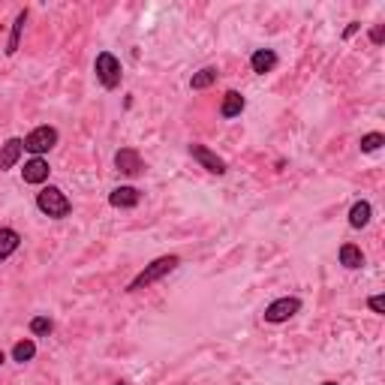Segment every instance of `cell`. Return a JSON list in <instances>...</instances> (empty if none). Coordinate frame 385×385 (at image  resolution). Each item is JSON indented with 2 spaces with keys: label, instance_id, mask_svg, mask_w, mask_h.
<instances>
[{
  "label": "cell",
  "instance_id": "16",
  "mask_svg": "<svg viewBox=\"0 0 385 385\" xmlns=\"http://www.w3.org/2000/svg\"><path fill=\"white\" fill-rule=\"evenodd\" d=\"M341 265L349 268V271L365 268V253H361V247H355V244H343V247H341Z\"/></svg>",
  "mask_w": 385,
  "mask_h": 385
},
{
  "label": "cell",
  "instance_id": "3",
  "mask_svg": "<svg viewBox=\"0 0 385 385\" xmlns=\"http://www.w3.org/2000/svg\"><path fill=\"white\" fill-rule=\"evenodd\" d=\"M94 73H97V82L106 90H115L121 85V78H123V66L111 51H99L97 61H94Z\"/></svg>",
  "mask_w": 385,
  "mask_h": 385
},
{
  "label": "cell",
  "instance_id": "23",
  "mask_svg": "<svg viewBox=\"0 0 385 385\" xmlns=\"http://www.w3.org/2000/svg\"><path fill=\"white\" fill-rule=\"evenodd\" d=\"M361 30V21H353V25H349L346 30H343V39H349V37H355V33Z\"/></svg>",
  "mask_w": 385,
  "mask_h": 385
},
{
  "label": "cell",
  "instance_id": "22",
  "mask_svg": "<svg viewBox=\"0 0 385 385\" xmlns=\"http://www.w3.org/2000/svg\"><path fill=\"white\" fill-rule=\"evenodd\" d=\"M382 39H385V25H377L370 30V42L373 45H382Z\"/></svg>",
  "mask_w": 385,
  "mask_h": 385
},
{
  "label": "cell",
  "instance_id": "8",
  "mask_svg": "<svg viewBox=\"0 0 385 385\" xmlns=\"http://www.w3.org/2000/svg\"><path fill=\"white\" fill-rule=\"evenodd\" d=\"M142 202V192L130 187V184H123V187H115L109 192V205L111 208H135Z\"/></svg>",
  "mask_w": 385,
  "mask_h": 385
},
{
  "label": "cell",
  "instance_id": "1",
  "mask_svg": "<svg viewBox=\"0 0 385 385\" xmlns=\"http://www.w3.org/2000/svg\"><path fill=\"white\" fill-rule=\"evenodd\" d=\"M181 265V259L172 253V256H160V259H154L151 265H145V271H139L133 280H130V286L127 292H142V289H148L154 286L157 280H163L166 274H172V271Z\"/></svg>",
  "mask_w": 385,
  "mask_h": 385
},
{
  "label": "cell",
  "instance_id": "12",
  "mask_svg": "<svg viewBox=\"0 0 385 385\" xmlns=\"http://www.w3.org/2000/svg\"><path fill=\"white\" fill-rule=\"evenodd\" d=\"M244 106H247L244 94H238V90H226V94H223V103H220V115H223V118H238V115L244 111Z\"/></svg>",
  "mask_w": 385,
  "mask_h": 385
},
{
  "label": "cell",
  "instance_id": "5",
  "mask_svg": "<svg viewBox=\"0 0 385 385\" xmlns=\"http://www.w3.org/2000/svg\"><path fill=\"white\" fill-rule=\"evenodd\" d=\"M298 310H301V298H295V295L277 298V301H271L268 307H265V322H271V325L289 322V319H292V316H295Z\"/></svg>",
  "mask_w": 385,
  "mask_h": 385
},
{
  "label": "cell",
  "instance_id": "24",
  "mask_svg": "<svg viewBox=\"0 0 385 385\" xmlns=\"http://www.w3.org/2000/svg\"><path fill=\"white\" fill-rule=\"evenodd\" d=\"M4 361H6V355H4V349H0V365H4Z\"/></svg>",
  "mask_w": 385,
  "mask_h": 385
},
{
  "label": "cell",
  "instance_id": "6",
  "mask_svg": "<svg viewBox=\"0 0 385 385\" xmlns=\"http://www.w3.org/2000/svg\"><path fill=\"white\" fill-rule=\"evenodd\" d=\"M190 157L196 160L202 169H208L211 175H226L229 172V166H226L223 157H217L211 148H205V145H190Z\"/></svg>",
  "mask_w": 385,
  "mask_h": 385
},
{
  "label": "cell",
  "instance_id": "11",
  "mask_svg": "<svg viewBox=\"0 0 385 385\" xmlns=\"http://www.w3.org/2000/svg\"><path fill=\"white\" fill-rule=\"evenodd\" d=\"M280 63L277 58V51H271V49H259L253 51V58H250V70L256 75H265V73H274V66Z\"/></svg>",
  "mask_w": 385,
  "mask_h": 385
},
{
  "label": "cell",
  "instance_id": "9",
  "mask_svg": "<svg viewBox=\"0 0 385 385\" xmlns=\"http://www.w3.org/2000/svg\"><path fill=\"white\" fill-rule=\"evenodd\" d=\"M49 163L42 160V157H33V160H28L25 163V169H21V178H25V184H45V181H49Z\"/></svg>",
  "mask_w": 385,
  "mask_h": 385
},
{
  "label": "cell",
  "instance_id": "7",
  "mask_svg": "<svg viewBox=\"0 0 385 385\" xmlns=\"http://www.w3.org/2000/svg\"><path fill=\"white\" fill-rule=\"evenodd\" d=\"M115 169L121 175H130V178H135V175H142L145 172V163H142V154L135 151V148H121L118 154H115Z\"/></svg>",
  "mask_w": 385,
  "mask_h": 385
},
{
  "label": "cell",
  "instance_id": "21",
  "mask_svg": "<svg viewBox=\"0 0 385 385\" xmlns=\"http://www.w3.org/2000/svg\"><path fill=\"white\" fill-rule=\"evenodd\" d=\"M367 307H370L373 313L382 316V313H385V298H382V295H370V298H367Z\"/></svg>",
  "mask_w": 385,
  "mask_h": 385
},
{
  "label": "cell",
  "instance_id": "15",
  "mask_svg": "<svg viewBox=\"0 0 385 385\" xmlns=\"http://www.w3.org/2000/svg\"><path fill=\"white\" fill-rule=\"evenodd\" d=\"M18 247H21V235L16 229H6V226H4V229H0V262L13 256Z\"/></svg>",
  "mask_w": 385,
  "mask_h": 385
},
{
  "label": "cell",
  "instance_id": "4",
  "mask_svg": "<svg viewBox=\"0 0 385 385\" xmlns=\"http://www.w3.org/2000/svg\"><path fill=\"white\" fill-rule=\"evenodd\" d=\"M58 139H61V133L54 127H49V123H42V127L30 130L21 142H25V151H30L33 157H42V154H49L54 145H58Z\"/></svg>",
  "mask_w": 385,
  "mask_h": 385
},
{
  "label": "cell",
  "instance_id": "2",
  "mask_svg": "<svg viewBox=\"0 0 385 385\" xmlns=\"http://www.w3.org/2000/svg\"><path fill=\"white\" fill-rule=\"evenodd\" d=\"M37 208L45 214V217H51V220H63V217H70L73 214V202L66 199V192L61 187H42L37 192Z\"/></svg>",
  "mask_w": 385,
  "mask_h": 385
},
{
  "label": "cell",
  "instance_id": "20",
  "mask_svg": "<svg viewBox=\"0 0 385 385\" xmlns=\"http://www.w3.org/2000/svg\"><path fill=\"white\" fill-rule=\"evenodd\" d=\"M382 145H385V135H382V133H367V135H361V151H365V154L379 151Z\"/></svg>",
  "mask_w": 385,
  "mask_h": 385
},
{
  "label": "cell",
  "instance_id": "13",
  "mask_svg": "<svg viewBox=\"0 0 385 385\" xmlns=\"http://www.w3.org/2000/svg\"><path fill=\"white\" fill-rule=\"evenodd\" d=\"M25 25H28V9H21V13L16 16V21H13V30H9V39H6V49H4L9 58L18 51V42H21V33H25Z\"/></svg>",
  "mask_w": 385,
  "mask_h": 385
},
{
  "label": "cell",
  "instance_id": "18",
  "mask_svg": "<svg viewBox=\"0 0 385 385\" xmlns=\"http://www.w3.org/2000/svg\"><path fill=\"white\" fill-rule=\"evenodd\" d=\"M33 355H37V343H33L30 337H25V341H18V343L13 346V361H18V365L33 361Z\"/></svg>",
  "mask_w": 385,
  "mask_h": 385
},
{
  "label": "cell",
  "instance_id": "10",
  "mask_svg": "<svg viewBox=\"0 0 385 385\" xmlns=\"http://www.w3.org/2000/svg\"><path fill=\"white\" fill-rule=\"evenodd\" d=\"M21 154H25V142L21 139H6L4 142V148H0V172H9L18 160H21Z\"/></svg>",
  "mask_w": 385,
  "mask_h": 385
},
{
  "label": "cell",
  "instance_id": "25",
  "mask_svg": "<svg viewBox=\"0 0 385 385\" xmlns=\"http://www.w3.org/2000/svg\"><path fill=\"white\" fill-rule=\"evenodd\" d=\"M322 385H337V382H322Z\"/></svg>",
  "mask_w": 385,
  "mask_h": 385
},
{
  "label": "cell",
  "instance_id": "26",
  "mask_svg": "<svg viewBox=\"0 0 385 385\" xmlns=\"http://www.w3.org/2000/svg\"><path fill=\"white\" fill-rule=\"evenodd\" d=\"M115 385H130V382H115Z\"/></svg>",
  "mask_w": 385,
  "mask_h": 385
},
{
  "label": "cell",
  "instance_id": "14",
  "mask_svg": "<svg viewBox=\"0 0 385 385\" xmlns=\"http://www.w3.org/2000/svg\"><path fill=\"white\" fill-rule=\"evenodd\" d=\"M370 217H373V205L365 202V199L349 208V226H353V229H365V226L370 223Z\"/></svg>",
  "mask_w": 385,
  "mask_h": 385
},
{
  "label": "cell",
  "instance_id": "19",
  "mask_svg": "<svg viewBox=\"0 0 385 385\" xmlns=\"http://www.w3.org/2000/svg\"><path fill=\"white\" fill-rule=\"evenodd\" d=\"M54 331V322L49 319V316H33L30 319V334H37V337H49Z\"/></svg>",
  "mask_w": 385,
  "mask_h": 385
},
{
  "label": "cell",
  "instance_id": "17",
  "mask_svg": "<svg viewBox=\"0 0 385 385\" xmlns=\"http://www.w3.org/2000/svg\"><path fill=\"white\" fill-rule=\"evenodd\" d=\"M217 66H205V70H199V73H192V78H190V87L192 90H205V87H211L214 82H217Z\"/></svg>",
  "mask_w": 385,
  "mask_h": 385
}]
</instances>
